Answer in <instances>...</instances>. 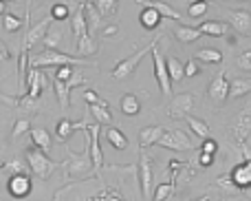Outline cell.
Wrapping results in <instances>:
<instances>
[{"label": "cell", "mask_w": 251, "mask_h": 201, "mask_svg": "<svg viewBox=\"0 0 251 201\" xmlns=\"http://www.w3.org/2000/svg\"><path fill=\"white\" fill-rule=\"evenodd\" d=\"M163 38V35H156L154 40H152L148 47H143V49H139L137 53H132L130 57H126V60H122V62H117L115 64V69H113V78L115 80H128L130 75L134 73V69H137V64L143 60V57L148 56V53H152V49H154V44L159 42V40Z\"/></svg>", "instance_id": "2"}, {"label": "cell", "mask_w": 251, "mask_h": 201, "mask_svg": "<svg viewBox=\"0 0 251 201\" xmlns=\"http://www.w3.org/2000/svg\"><path fill=\"white\" fill-rule=\"evenodd\" d=\"M161 13L156 11V9H152V7H143V11L139 13V25L143 27V29H148V31H152V29H156L159 27V22H161Z\"/></svg>", "instance_id": "19"}, {"label": "cell", "mask_w": 251, "mask_h": 201, "mask_svg": "<svg viewBox=\"0 0 251 201\" xmlns=\"http://www.w3.org/2000/svg\"><path fill=\"white\" fill-rule=\"evenodd\" d=\"M236 64H238L240 69H245V71H251V51L240 53V56L236 57Z\"/></svg>", "instance_id": "43"}, {"label": "cell", "mask_w": 251, "mask_h": 201, "mask_svg": "<svg viewBox=\"0 0 251 201\" xmlns=\"http://www.w3.org/2000/svg\"><path fill=\"white\" fill-rule=\"evenodd\" d=\"M25 157L31 166V172H33L35 177H40V179H49V177L53 175V171L57 168V164L51 162V159L47 157V153H42V150L35 148V146L25 150Z\"/></svg>", "instance_id": "4"}, {"label": "cell", "mask_w": 251, "mask_h": 201, "mask_svg": "<svg viewBox=\"0 0 251 201\" xmlns=\"http://www.w3.org/2000/svg\"><path fill=\"white\" fill-rule=\"evenodd\" d=\"M225 16L236 33L240 35L251 33V11H247V9H227Z\"/></svg>", "instance_id": "11"}, {"label": "cell", "mask_w": 251, "mask_h": 201, "mask_svg": "<svg viewBox=\"0 0 251 201\" xmlns=\"http://www.w3.org/2000/svg\"><path fill=\"white\" fill-rule=\"evenodd\" d=\"M185 122L190 124V128L194 131V135L196 137H201V140H209V126L203 122V119H199V117H192V115H187L185 117Z\"/></svg>", "instance_id": "30"}, {"label": "cell", "mask_w": 251, "mask_h": 201, "mask_svg": "<svg viewBox=\"0 0 251 201\" xmlns=\"http://www.w3.org/2000/svg\"><path fill=\"white\" fill-rule=\"evenodd\" d=\"M231 135H234L236 144H245L247 137L251 135V102L245 109H240L234 117V126H231Z\"/></svg>", "instance_id": "8"}, {"label": "cell", "mask_w": 251, "mask_h": 201, "mask_svg": "<svg viewBox=\"0 0 251 201\" xmlns=\"http://www.w3.org/2000/svg\"><path fill=\"white\" fill-rule=\"evenodd\" d=\"M31 66H35V69H40V66H64V64H77V66H95L91 60H86V57H77V56H66V53L57 51V49H47V51L38 53L35 57H31L29 62Z\"/></svg>", "instance_id": "1"}, {"label": "cell", "mask_w": 251, "mask_h": 201, "mask_svg": "<svg viewBox=\"0 0 251 201\" xmlns=\"http://www.w3.org/2000/svg\"><path fill=\"white\" fill-rule=\"evenodd\" d=\"M2 2H7V0H2Z\"/></svg>", "instance_id": "52"}, {"label": "cell", "mask_w": 251, "mask_h": 201, "mask_svg": "<svg viewBox=\"0 0 251 201\" xmlns=\"http://www.w3.org/2000/svg\"><path fill=\"white\" fill-rule=\"evenodd\" d=\"M174 195V184L172 181H168V184H159L154 190V195H152V201H165L168 197H172Z\"/></svg>", "instance_id": "36"}, {"label": "cell", "mask_w": 251, "mask_h": 201, "mask_svg": "<svg viewBox=\"0 0 251 201\" xmlns=\"http://www.w3.org/2000/svg\"><path fill=\"white\" fill-rule=\"evenodd\" d=\"M84 100H86L88 104H97V102H101V97L97 95L95 91H86V93H84Z\"/></svg>", "instance_id": "46"}, {"label": "cell", "mask_w": 251, "mask_h": 201, "mask_svg": "<svg viewBox=\"0 0 251 201\" xmlns=\"http://www.w3.org/2000/svg\"><path fill=\"white\" fill-rule=\"evenodd\" d=\"M51 22H53V18L49 16V18H44V20L31 25L29 31H25V42H22V49H25V51H29V49H33V44L38 42V40H44L47 31L51 29Z\"/></svg>", "instance_id": "12"}, {"label": "cell", "mask_w": 251, "mask_h": 201, "mask_svg": "<svg viewBox=\"0 0 251 201\" xmlns=\"http://www.w3.org/2000/svg\"><path fill=\"white\" fill-rule=\"evenodd\" d=\"M119 106H122V113L124 115H139V111H141V102L137 100V95H132V93H126L122 97V102H119Z\"/></svg>", "instance_id": "27"}, {"label": "cell", "mask_w": 251, "mask_h": 201, "mask_svg": "<svg viewBox=\"0 0 251 201\" xmlns=\"http://www.w3.org/2000/svg\"><path fill=\"white\" fill-rule=\"evenodd\" d=\"M163 40V38H161ZM161 40L154 44V49H152V60H154V78L156 82H159V88L161 93H163V97H170L172 95V78H170V71H168V60H165L163 51L159 49Z\"/></svg>", "instance_id": "3"}, {"label": "cell", "mask_w": 251, "mask_h": 201, "mask_svg": "<svg viewBox=\"0 0 251 201\" xmlns=\"http://www.w3.org/2000/svg\"><path fill=\"white\" fill-rule=\"evenodd\" d=\"M199 29L203 35H212V38H221V35L227 33V25L225 22H218V20L203 22V25H199Z\"/></svg>", "instance_id": "26"}, {"label": "cell", "mask_w": 251, "mask_h": 201, "mask_svg": "<svg viewBox=\"0 0 251 201\" xmlns=\"http://www.w3.org/2000/svg\"><path fill=\"white\" fill-rule=\"evenodd\" d=\"M229 84L231 82H227V78H225V73H223V71L212 80V82H209L207 95H209V100H212L216 106H223L227 100H229Z\"/></svg>", "instance_id": "10"}, {"label": "cell", "mask_w": 251, "mask_h": 201, "mask_svg": "<svg viewBox=\"0 0 251 201\" xmlns=\"http://www.w3.org/2000/svg\"><path fill=\"white\" fill-rule=\"evenodd\" d=\"M73 66H75V64H64V66H60V69L55 71V78H57V80H64V82H69V80L73 78L75 73H77Z\"/></svg>", "instance_id": "40"}, {"label": "cell", "mask_w": 251, "mask_h": 201, "mask_svg": "<svg viewBox=\"0 0 251 201\" xmlns=\"http://www.w3.org/2000/svg\"><path fill=\"white\" fill-rule=\"evenodd\" d=\"M247 93H251V78H236L229 84V97H234V100L245 97Z\"/></svg>", "instance_id": "25"}, {"label": "cell", "mask_w": 251, "mask_h": 201, "mask_svg": "<svg viewBox=\"0 0 251 201\" xmlns=\"http://www.w3.org/2000/svg\"><path fill=\"white\" fill-rule=\"evenodd\" d=\"M194 104H196V97L192 95V93H181V95L172 97V100L168 102L165 113H168L172 119H183L190 115V111L194 109Z\"/></svg>", "instance_id": "7"}, {"label": "cell", "mask_w": 251, "mask_h": 201, "mask_svg": "<svg viewBox=\"0 0 251 201\" xmlns=\"http://www.w3.org/2000/svg\"><path fill=\"white\" fill-rule=\"evenodd\" d=\"M20 172H26V171H25V162H22V157H18V155L16 157H11L2 166V175L7 177V179L9 177H13V175H20Z\"/></svg>", "instance_id": "31"}, {"label": "cell", "mask_w": 251, "mask_h": 201, "mask_svg": "<svg viewBox=\"0 0 251 201\" xmlns=\"http://www.w3.org/2000/svg\"><path fill=\"white\" fill-rule=\"evenodd\" d=\"M192 201H209V197H203V199H192Z\"/></svg>", "instance_id": "50"}, {"label": "cell", "mask_w": 251, "mask_h": 201, "mask_svg": "<svg viewBox=\"0 0 251 201\" xmlns=\"http://www.w3.org/2000/svg\"><path fill=\"white\" fill-rule=\"evenodd\" d=\"M168 71H170L172 82H181L183 75H185V66H183L176 57H168Z\"/></svg>", "instance_id": "34"}, {"label": "cell", "mask_w": 251, "mask_h": 201, "mask_svg": "<svg viewBox=\"0 0 251 201\" xmlns=\"http://www.w3.org/2000/svg\"><path fill=\"white\" fill-rule=\"evenodd\" d=\"M31 177L26 172H20V175H13L7 179V190L11 197L16 199H22V197H29L31 195Z\"/></svg>", "instance_id": "13"}, {"label": "cell", "mask_w": 251, "mask_h": 201, "mask_svg": "<svg viewBox=\"0 0 251 201\" xmlns=\"http://www.w3.org/2000/svg\"><path fill=\"white\" fill-rule=\"evenodd\" d=\"M115 33H117V27H106V29H104L106 38H110V35H115Z\"/></svg>", "instance_id": "48"}, {"label": "cell", "mask_w": 251, "mask_h": 201, "mask_svg": "<svg viewBox=\"0 0 251 201\" xmlns=\"http://www.w3.org/2000/svg\"><path fill=\"white\" fill-rule=\"evenodd\" d=\"M201 29L199 27H178V29H174V38L178 40L181 44H190V42H196V40L201 38Z\"/></svg>", "instance_id": "23"}, {"label": "cell", "mask_w": 251, "mask_h": 201, "mask_svg": "<svg viewBox=\"0 0 251 201\" xmlns=\"http://www.w3.org/2000/svg\"><path fill=\"white\" fill-rule=\"evenodd\" d=\"M163 135H165V128L159 126V124L146 126L141 133H139V146H141V150H146L148 146H152V144H159V140Z\"/></svg>", "instance_id": "16"}, {"label": "cell", "mask_w": 251, "mask_h": 201, "mask_svg": "<svg viewBox=\"0 0 251 201\" xmlns=\"http://www.w3.org/2000/svg\"><path fill=\"white\" fill-rule=\"evenodd\" d=\"M9 57H11V53H9V51H7V47L2 44V62H4V60H9Z\"/></svg>", "instance_id": "49"}, {"label": "cell", "mask_w": 251, "mask_h": 201, "mask_svg": "<svg viewBox=\"0 0 251 201\" xmlns=\"http://www.w3.org/2000/svg\"><path fill=\"white\" fill-rule=\"evenodd\" d=\"M73 131H75V122H71V119H66V117L60 119V122H57V128H55L57 142H66Z\"/></svg>", "instance_id": "33"}, {"label": "cell", "mask_w": 251, "mask_h": 201, "mask_svg": "<svg viewBox=\"0 0 251 201\" xmlns=\"http://www.w3.org/2000/svg\"><path fill=\"white\" fill-rule=\"evenodd\" d=\"M229 179H231V184L240 190L251 188V159H245L243 164H238V166L231 171Z\"/></svg>", "instance_id": "15"}, {"label": "cell", "mask_w": 251, "mask_h": 201, "mask_svg": "<svg viewBox=\"0 0 251 201\" xmlns=\"http://www.w3.org/2000/svg\"><path fill=\"white\" fill-rule=\"evenodd\" d=\"M201 150H203V153H207V155H214L218 150V144L214 140H205L203 146H201Z\"/></svg>", "instance_id": "44"}, {"label": "cell", "mask_w": 251, "mask_h": 201, "mask_svg": "<svg viewBox=\"0 0 251 201\" xmlns=\"http://www.w3.org/2000/svg\"><path fill=\"white\" fill-rule=\"evenodd\" d=\"M42 42H44V47H47V49H57V47H60V42H62V31L49 29Z\"/></svg>", "instance_id": "37"}, {"label": "cell", "mask_w": 251, "mask_h": 201, "mask_svg": "<svg viewBox=\"0 0 251 201\" xmlns=\"http://www.w3.org/2000/svg\"><path fill=\"white\" fill-rule=\"evenodd\" d=\"M88 106H91V115L97 124H110L115 119L108 109V102L101 100V102H97V104H88Z\"/></svg>", "instance_id": "20"}, {"label": "cell", "mask_w": 251, "mask_h": 201, "mask_svg": "<svg viewBox=\"0 0 251 201\" xmlns=\"http://www.w3.org/2000/svg\"><path fill=\"white\" fill-rule=\"evenodd\" d=\"M196 57H199L201 62H205V64H218V62L223 60V51L221 49H214V47H203V49H199Z\"/></svg>", "instance_id": "29"}, {"label": "cell", "mask_w": 251, "mask_h": 201, "mask_svg": "<svg viewBox=\"0 0 251 201\" xmlns=\"http://www.w3.org/2000/svg\"><path fill=\"white\" fill-rule=\"evenodd\" d=\"M194 75H199V66H196L194 60H190L185 64V78H194Z\"/></svg>", "instance_id": "45"}, {"label": "cell", "mask_w": 251, "mask_h": 201, "mask_svg": "<svg viewBox=\"0 0 251 201\" xmlns=\"http://www.w3.org/2000/svg\"><path fill=\"white\" fill-rule=\"evenodd\" d=\"M88 33V20H86V2H82L77 7V11L73 13V38L77 42L79 38Z\"/></svg>", "instance_id": "17"}, {"label": "cell", "mask_w": 251, "mask_h": 201, "mask_svg": "<svg viewBox=\"0 0 251 201\" xmlns=\"http://www.w3.org/2000/svg\"><path fill=\"white\" fill-rule=\"evenodd\" d=\"M205 13H207V0H194V2L187 7V16L194 18V20L203 18Z\"/></svg>", "instance_id": "35"}, {"label": "cell", "mask_w": 251, "mask_h": 201, "mask_svg": "<svg viewBox=\"0 0 251 201\" xmlns=\"http://www.w3.org/2000/svg\"><path fill=\"white\" fill-rule=\"evenodd\" d=\"M75 47H77V53H75L77 57H86V56H93V53H97V42L88 33L84 35V38H79L77 42H75Z\"/></svg>", "instance_id": "28"}, {"label": "cell", "mask_w": 251, "mask_h": 201, "mask_svg": "<svg viewBox=\"0 0 251 201\" xmlns=\"http://www.w3.org/2000/svg\"><path fill=\"white\" fill-rule=\"evenodd\" d=\"M240 2H243V0H240Z\"/></svg>", "instance_id": "53"}, {"label": "cell", "mask_w": 251, "mask_h": 201, "mask_svg": "<svg viewBox=\"0 0 251 201\" xmlns=\"http://www.w3.org/2000/svg\"><path fill=\"white\" fill-rule=\"evenodd\" d=\"M199 162H201V166H212V162H214V155H207V153H203V150H201V157H199Z\"/></svg>", "instance_id": "47"}, {"label": "cell", "mask_w": 251, "mask_h": 201, "mask_svg": "<svg viewBox=\"0 0 251 201\" xmlns=\"http://www.w3.org/2000/svg\"><path fill=\"white\" fill-rule=\"evenodd\" d=\"M165 201H172V197H168V199H165Z\"/></svg>", "instance_id": "51"}, {"label": "cell", "mask_w": 251, "mask_h": 201, "mask_svg": "<svg viewBox=\"0 0 251 201\" xmlns=\"http://www.w3.org/2000/svg\"><path fill=\"white\" fill-rule=\"evenodd\" d=\"M159 146L174 150V153H183V150L194 148V142L190 140V135L185 131H165V135L159 140Z\"/></svg>", "instance_id": "6"}, {"label": "cell", "mask_w": 251, "mask_h": 201, "mask_svg": "<svg viewBox=\"0 0 251 201\" xmlns=\"http://www.w3.org/2000/svg\"><path fill=\"white\" fill-rule=\"evenodd\" d=\"M139 181H141V195L146 201H152V164H150V155L146 150H141L139 157Z\"/></svg>", "instance_id": "9"}, {"label": "cell", "mask_w": 251, "mask_h": 201, "mask_svg": "<svg viewBox=\"0 0 251 201\" xmlns=\"http://www.w3.org/2000/svg\"><path fill=\"white\" fill-rule=\"evenodd\" d=\"M26 131H31V119H26V117H20V119H16V124H13L11 137H13V140H16V137H20L22 133H26Z\"/></svg>", "instance_id": "39"}, {"label": "cell", "mask_w": 251, "mask_h": 201, "mask_svg": "<svg viewBox=\"0 0 251 201\" xmlns=\"http://www.w3.org/2000/svg\"><path fill=\"white\" fill-rule=\"evenodd\" d=\"M29 135H31V142H33L35 148H40L42 153L49 155V150H51V135H49L44 128H40V126L38 128H31Z\"/></svg>", "instance_id": "21"}, {"label": "cell", "mask_w": 251, "mask_h": 201, "mask_svg": "<svg viewBox=\"0 0 251 201\" xmlns=\"http://www.w3.org/2000/svg\"><path fill=\"white\" fill-rule=\"evenodd\" d=\"M86 16H88V20H91V25L93 27H100V20H101V13H100V9L95 7V4H88L86 2Z\"/></svg>", "instance_id": "42"}, {"label": "cell", "mask_w": 251, "mask_h": 201, "mask_svg": "<svg viewBox=\"0 0 251 201\" xmlns=\"http://www.w3.org/2000/svg\"><path fill=\"white\" fill-rule=\"evenodd\" d=\"M95 7L100 9L101 16H113L117 11V0H95Z\"/></svg>", "instance_id": "38"}, {"label": "cell", "mask_w": 251, "mask_h": 201, "mask_svg": "<svg viewBox=\"0 0 251 201\" xmlns=\"http://www.w3.org/2000/svg\"><path fill=\"white\" fill-rule=\"evenodd\" d=\"M66 155H69V157H66V162L62 164V171L66 172V177H79L95 166V164H93V157H91V150H84V153H79V155H75L73 150H69Z\"/></svg>", "instance_id": "5"}, {"label": "cell", "mask_w": 251, "mask_h": 201, "mask_svg": "<svg viewBox=\"0 0 251 201\" xmlns=\"http://www.w3.org/2000/svg\"><path fill=\"white\" fill-rule=\"evenodd\" d=\"M53 88H55V95H57V102H60L62 109H69V97H71V84L64 82V80H57L53 78Z\"/></svg>", "instance_id": "24"}, {"label": "cell", "mask_w": 251, "mask_h": 201, "mask_svg": "<svg viewBox=\"0 0 251 201\" xmlns=\"http://www.w3.org/2000/svg\"><path fill=\"white\" fill-rule=\"evenodd\" d=\"M71 13H69V7L66 4H53L51 7V18L53 20H66Z\"/></svg>", "instance_id": "41"}, {"label": "cell", "mask_w": 251, "mask_h": 201, "mask_svg": "<svg viewBox=\"0 0 251 201\" xmlns=\"http://www.w3.org/2000/svg\"><path fill=\"white\" fill-rule=\"evenodd\" d=\"M106 142H108L115 150H126V148H128V137H126L117 126H108V128H106Z\"/></svg>", "instance_id": "22"}, {"label": "cell", "mask_w": 251, "mask_h": 201, "mask_svg": "<svg viewBox=\"0 0 251 201\" xmlns=\"http://www.w3.org/2000/svg\"><path fill=\"white\" fill-rule=\"evenodd\" d=\"M47 75H44L42 69H35V66H31L29 73H26V86H29V91H26V95L33 97V100H38L40 93L47 88Z\"/></svg>", "instance_id": "14"}, {"label": "cell", "mask_w": 251, "mask_h": 201, "mask_svg": "<svg viewBox=\"0 0 251 201\" xmlns=\"http://www.w3.org/2000/svg\"><path fill=\"white\" fill-rule=\"evenodd\" d=\"M22 25H25V22H22V18L13 16V13H9V11L2 13V29L7 31V33H16V31H20Z\"/></svg>", "instance_id": "32"}, {"label": "cell", "mask_w": 251, "mask_h": 201, "mask_svg": "<svg viewBox=\"0 0 251 201\" xmlns=\"http://www.w3.org/2000/svg\"><path fill=\"white\" fill-rule=\"evenodd\" d=\"M139 4H141V7H152V9H156L161 16L170 18V20H181V18H183L174 7H170V4H165V2H159V0H139Z\"/></svg>", "instance_id": "18"}]
</instances>
